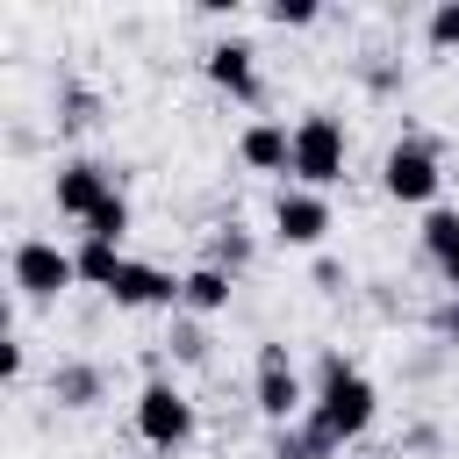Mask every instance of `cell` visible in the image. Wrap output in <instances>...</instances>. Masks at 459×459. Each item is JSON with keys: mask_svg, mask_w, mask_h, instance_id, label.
<instances>
[{"mask_svg": "<svg viewBox=\"0 0 459 459\" xmlns=\"http://www.w3.org/2000/svg\"><path fill=\"white\" fill-rule=\"evenodd\" d=\"M373 416H380V387L344 359V351H323L316 359V394H308V423L344 452V445H359L366 430H373Z\"/></svg>", "mask_w": 459, "mask_h": 459, "instance_id": "6da1fadb", "label": "cell"}, {"mask_svg": "<svg viewBox=\"0 0 459 459\" xmlns=\"http://www.w3.org/2000/svg\"><path fill=\"white\" fill-rule=\"evenodd\" d=\"M380 194L430 215L437 194H445V143H437L430 129H402V136L387 143V158H380Z\"/></svg>", "mask_w": 459, "mask_h": 459, "instance_id": "7a4b0ae2", "label": "cell"}, {"mask_svg": "<svg viewBox=\"0 0 459 459\" xmlns=\"http://www.w3.org/2000/svg\"><path fill=\"white\" fill-rule=\"evenodd\" d=\"M129 423H136V437H143L151 452H165V459H179V452L201 437V409H194V394H186V387H172V373L136 387Z\"/></svg>", "mask_w": 459, "mask_h": 459, "instance_id": "3957f363", "label": "cell"}, {"mask_svg": "<svg viewBox=\"0 0 459 459\" xmlns=\"http://www.w3.org/2000/svg\"><path fill=\"white\" fill-rule=\"evenodd\" d=\"M344 165H351V136H344V122H337L330 108H308V115L294 122V158H287L294 186L330 194V186L344 179Z\"/></svg>", "mask_w": 459, "mask_h": 459, "instance_id": "277c9868", "label": "cell"}, {"mask_svg": "<svg viewBox=\"0 0 459 459\" xmlns=\"http://www.w3.org/2000/svg\"><path fill=\"white\" fill-rule=\"evenodd\" d=\"M308 380H301V366H294V351L280 344V337H265L258 351H251V409L273 423V430H287V423H301L308 416Z\"/></svg>", "mask_w": 459, "mask_h": 459, "instance_id": "5b68a950", "label": "cell"}, {"mask_svg": "<svg viewBox=\"0 0 459 459\" xmlns=\"http://www.w3.org/2000/svg\"><path fill=\"white\" fill-rule=\"evenodd\" d=\"M7 273H14V294H22V301H65V294L79 287V258H72L57 237H14Z\"/></svg>", "mask_w": 459, "mask_h": 459, "instance_id": "8992f818", "label": "cell"}, {"mask_svg": "<svg viewBox=\"0 0 459 459\" xmlns=\"http://www.w3.org/2000/svg\"><path fill=\"white\" fill-rule=\"evenodd\" d=\"M265 222H273V244H287V251H323V237L337 230V208H330V194H308V186H280Z\"/></svg>", "mask_w": 459, "mask_h": 459, "instance_id": "52a82bcc", "label": "cell"}, {"mask_svg": "<svg viewBox=\"0 0 459 459\" xmlns=\"http://www.w3.org/2000/svg\"><path fill=\"white\" fill-rule=\"evenodd\" d=\"M201 79H208L215 93L244 100V108H258V100H265V79H258V43H251V36H215V43L201 50Z\"/></svg>", "mask_w": 459, "mask_h": 459, "instance_id": "ba28073f", "label": "cell"}, {"mask_svg": "<svg viewBox=\"0 0 459 459\" xmlns=\"http://www.w3.org/2000/svg\"><path fill=\"white\" fill-rule=\"evenodd\" d=\"M108 194H115V172H108L100 158H65V165L50 172V208H57L65 222H86Z\"/></svg>", "mask_w": 459, "mask_h": 459, "instance_id": "9c48e42d", "label": "cell"}, {"mask_svg": "<svg viewBox=\"0 0 459 459\" xmlns=\"http://www.w3.org/2000/svg\"><path fill=\"white\" fill-rule=\"evenodd\" d=\"M108 301L129 308V316H143V308H165V316H172V308H179V273H172V265H151V258H129L122 280L108 287Z\"/></svg>", "mask_w": 459, "mask_h": 459, "instance_id": "30bf717a", "label": "cell"}, {"mask_svg": "<svg viewBox=\"0 0 459 459\" xmlns=\"http://www.w3.org/2000/svg\"><path fill=\"white\" fill-rule=\"evenodd\" d=\"M287 158H294V122L287 115H251L237 129V165L244 172H287Z\"/></svg>", "mask_w": 459, "mask_h": 459, "instance_id": "8fae6325", "label": "cell"}, {"mask_svg": "<svg viewBox=\"0 0 459 459\" xmlns=\"http://www.w3.org/2000/svg\"><path fill=\"white\" fill-rule=\"evenodd\" d=\"M43 387H50V402H57V409L86 416V409H100V402H108V366H100V359H57Z\"/></svg>", "mask_w": 459, "mask_h": 459, "instance_id": "7c38bea8", "label": "cell"}, {"mask_svg": "<svg viewBox=\"0 0 459 459\" xmlns=\"http://www.w3.org/2000/svg\"><path fill=\"white\" fill-rule=\"evenodd\" d=\"M230 301H237V273H222V265H208V258L179 273V308H186V316H222Z\"/></svg>", "mask_w": 459, "mask_h": 459, "instance_id": "4fadbf2b", "label": "cell"}, {"mask_svg": "<svg viewBox=\"0 0 459 459\" xmlns=\"http://www.w3.org/2000/svg\"><path fill=\"white\" fill-rule=\"evenodd\" d=\"M416 244H423L430 273L459 294V208H430V215H423V230H416Z\"/></svg>", "mask_w": 459, "mask_h": 459, "instance_id": "5bb4252c", "label": "cell"}, {"mask_svg": "<svg viewBox=\"0 0 459 459\" xmlns=\"http://www.w3.org/2000/svg\"><path fill=\"white\" fill-rule=\"evenodd\" d=\"M201 258L244 280V273H251V258H258V237H251L244 222H215V230H208V251H201Z\"/></svg>", "mask_w": 459, "mask_h": 459, "instance_id": "9a60e30c", "label": "cell"}, {"mask_svg": "<svg viewBox=\"0 0 459 459\" xmlns=\"http://www.w3.org/2000/svg\"><path fill=\"white\" fill-rule=\"evenodd\" d=\"M72 258H79V287H93V294H108L115 280H122V244H93V237H79L72 244Z\"/></svg>", "mask_w": 459, "mask_h": 459, "instance_id": "2e32d148", "label": "cell"}, {"mask_svg": "<svg viewBox=\"0 0 459 459\" xmlns=\"http://www.w3.org/2000/svg\"><path fill=\"white\" fill-rule=\"evenodd\" d=\"M265 452H273V459H337V445H330L308 416H301V423H287V430H273V437H265Z\"/></svg>", "mask_w": 459, "mask_h": 459, "instance_id": "e0dca14e", "label": "cell"}, {"mask_svg": "<svg viewBox=\"0 0 459 459\" xmlns=\"http://www.w3.org/2000/svg\"><path fill=\"white\" fill-rule=\"evenodd\" d=\"M165 351H172V366H194V373L215 359V344H208L201 316H172V330H165Z\"/></svg>", "mask_w": 459, "mask_h": 459, "instance_id": "ac0fdd59", "label": "cell"}, {"mask_svg": "<svg viewBox=\"0 0 459 459\" xmlns=\"http://www.w3.org/2000/svg\"><path fill=\"white\" fill-rule=\"evenodd\" d=\"M129 222H136V215H129V194L115 186V194L79 222V237H93V244H122V237H129Z\"/></svg>", "mask_w": 459, "mask_h": 459, "instance_id": "d6986e66", "label": "cell"}, {"mask_svg": "<svg viewBox=\"0 0 459 459\" xmlns=\"http://www.w3.org/2000/svg\"><path fill=\"white\" fill-rule=\"evenodd\" d=\"M100 122V93L93 86H65L57 93V136H86Z\"/></svg>", "mask_w": 459, "mask_h": 459, "instance_id": "ffe728a7", "label": "cell"}, {"mask_svg": "<svg viewBox=\"0 0 459 459\" xmlns=\"http://www.w3.org/2000/svg\"><path fill=\"white\" fill-rule=\"evenodd\" d=\"M423 50L430 57H459V0H437L423 14Z\"/></svg>", "mask_w": 459, "mask_h": 459, "instance_id": "44dd1931", "label": "cell"}, {"mask_svg": "<svg viewBox=\"0 0 459 459\" xmlns=\"http://www.w3.org/2000/svg\"><path fill=\"white\" fill-rule=\"evenodd\" d=\"M359 86H366L373 100H394V93L409 86V72H402V57H359Z\"/></svg>", "mask_w": 459, "mask_h": 459, "instance_id": "7402d4cb", "label": "cell"}, {"mask_svg": "<svg viewBox=\"0 0 459 459\" xmlns=\"http://www.w3.org/2000/svg\"><path fill=\"white\" fill-rule=\"evenodd\" d=\"M265 22H273V29H316V22H323V7H316V0H273V7H265Z\"/></svg>", "mask_w": 459, "mask_h": 459, "instance_id": "603a6c76", "label": "cell"}, {"mask_svg": "<svg viewBox=\"0 0 459 459\" xmlns=\"http://www.w3.org/2000/svg\"><path fill=\"white\" fill-rule=\"evenodd\" d=\"M308 287H316V294H344V287H351V273H344V258H330V251H316V265H308Z\"/></svg>", "mask_w": 459, "mask_h": 459, "instance_id": "cb8c5ba5", "label": "cell"}, {"mask_svg": "<svg viewBox=\"0 0 459 459\" xmlns=\"http://www.w3.org/2000/svg\"><path fill=\"white\" fill-rule=\"evenodd\" d=\"M0 373H7V387L29 380V337H7V344H0Z\"/></svg>", "mask_w": 459, "mask_h": 459, "instance_id": "d4e9b609", "label": "cell"}, {"mask_svg": "<svg viewBox=\"0 0 459 459\" xmlns=\"http://www.w3.org/2000/svg\"><path fill=\"white\" fill-rule=\"evenodd\" d=\"M437 445H445L437 423H409V430H402V452H437Z\"/></svg>", "mask_w": 459, "mask_h": 459, "instance_id": "484cf974", "label": "cell"}, {"mask_svg": "<svg viewBox=\"0 0 459 459\" xmlns=\"http://www.w3.org/2000/svg\"><path fill=\"white\" fill-rule=\"evenodd\" d=\"M430 330H437V337H459V294H452V301H437V308H430Z\"/></svg>", "mask_w": 459, "mask_h": 459, "instance_id": "4316f807", "label": "cell"}]
</instances>
